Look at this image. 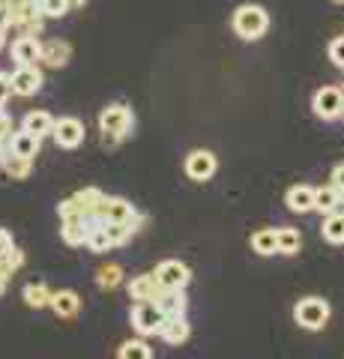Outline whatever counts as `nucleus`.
<instances>
[{"label": "nucleus", "instance_id": "35", "mask_svg": "<svg viewBox=\"0 0 344 359\" xmlns=\"http://www.w3.org/2000/svg\"><path fill=\"white\" fill-rule=\"evenodd\" d=\"M9 135H13V117H9L6 111L0 108V144L9 141Z\"/></svg>", "mask_w": 344, "mask_h": 359}, {"label": "nucleus", "instance_id": "27", "mask_svg": "<svg viewBox=\"0 0 344 359\" xmlns=\"http://www.w3.org/2000/svg\"><path fill=\"white\" fill-rule=\"evenodd\" d=\"M30 168H33V159H25V156H13V153H6V159H4V171L9 180H25L30 174Z\"/></svg>", "mask_w": 344, "mask_h": 359}, {"label": "nucleus", "instance_id": "21", "mask_svg": "<svg viewBox=\"0 0 344 359\" xmlns=\"http://www.w3.org/2000/svg\"><path fill=\"white\" fill-rule=\"evenodd\" d=\"M162 339L165 341H168V344H183L186 339H188V335H192V327H188V323H186V318H171V320H165V327H162Z\"/></svg>", "mask_w": 344, "mask_h": 359}, {"label": "nucleus", "instance_id": "45", "mask_svg": "<svg viewBox=\"0 0 344 359\" xmlns=\"http://www.w3.org/2000/svg\"><path fill=\"white\" fill-rule=\"evenodd\" d=\"M332 4H344V0H332Z\"/></svg>", "mask_w": 344, "mask_h": 359}, {"label": "nucleus", "instance_id": "16", "mask_svg": "<svg viewBox=\"0 0 344 359\" xmlns=\"http://www.w3.org/2000/svg\"><path fill=\"white\" fill-rule=\"evenodd\" d=\"M51 311L57 318H75L81 311V297L75 290H54L51 294Z\"/></svg>", "mask_w": 344, "mask_h": 359}, {"label": "nucleus", "instance_id": "1", "mask_svg": "<svg viewBox=\"0 0 344 359\" xmlns=\"http://www.w3.org/2000/svg\"><path fill=\"white\" fill-rule=\"evenodd\" d=\"M231 25H234V33L240 39L254 42V39H261L263 33L270 30V15H266V9L258 6V4H242V6H237Z\"/></svg>", "mask_w": 344, "mask_h": 359}, {"label": "nucleus", "instance_id": "34", "mask_svg": "<svg viewBox=\"0 0 344 359\" xmlns=\"http://www.w3.org/2000/svg\"><path fill=\"white\" fill-rule=\"evenodd\" d=\"M329 60L336 63L338 69H344V36H338V39L329 42Z\"/></svg>", "mask_w": 344, "mask_h": 359}, {"label": "nucleus", "instance_id": "29", "mask_svg": "<svg viewBox=\"0 0 344 359\" xmlns=\"http://www.w3.org/2000/svg\"><path fill=\"white\" fill-rule=\"evenodd\" d=\"M303 249V233L296 228H279V255H296Z\"/></svg>", "mask_w": 344, "mask_h": 359}, {"label": "nucleus", "instance_id": "2", "mask_svg": "<svg viewBox=\"0 0 344 359\" xmlns=\"http://www.w3.org/2000/svg\"><path fill=\"white\" fill-rule=\"evenodd\" d=\"M132 126H135V117H132V111H129L123 102L108 105V108H102V114H99V129H102L105 141H108V138H111V141L126 138Z\"/></svg>", "mask_w": 344, "mask_h": 359}, {"label": "nucleus", "instance_id": "36", "mask_svg": "<svg viewBox=\"0 0 344 359\" xmlns=\"http://www.w3.org/2000/svg\"><path fill=\"white\" fill-rule=\"evenodd\" d=\"M15 249V240H13V233H9L6 228H0V257H6L9 252Z\"/></svg>", "mask_w": 344, "mask_h": 359}, {"label": "nucleus", "instance_id": "40", "mask_svg": "<svg viewBox=\"0 0 344 359\" xmlns=\"http://www.w3.org/2000/svg\"><path fill=\"white\" fill-rule=\"evenodd\" d=\"M66 4H69V9H81V6L87 4V0H66Z\"/></svg>", "mask_w": 344, "mask_h": 359}, {"label": "nucleus", "instance_id": "20", "mask_svg": "<svg viewBox=\"0 0 344 359\" xmlns=\"http://www.w3.org/2000/svg\"><path fill=\"white\" fill-rule=\"evenodd\" d=\"M21 129H27L33 135H39V138H46V135L54 132V117L48 111H30V114L21 120Z\"/></svg>", "mask_w": 344, "mask_h": 359}, {"label": "nucleus", "instance_id": "3", "mask_svg": "<svg viewBox=\"0 0 344 359\" xmlns=\"http://www.w3.org/2000/svg\"><path fill=\"white\" fill-rule=\"evenodd\" d=\"M294 320L299 323L303 330H324L326 320H329V302L320 299V297H305L294 306Z\"/></svg>", "mask_w": 344, "mask_h": 359}, {"label": "nucleus", "instance_id": "6", "mask_svg": "<svg viewBox=\"0 0 344 359\" xmlns=\"http://www.w3.org/2000/svg\"><path fill=\"white\" fill-rule=\"evenodd\" d=\"M312 108L320 120H338L344 117V93L341 87H320L315 99H312Z\"/></svg>", "mask_w": 344, "mask_h": 359}, {"label": "nucleus", "instance_id": "31", "mask_svg": "<svg viewBox=\"0 0 344 359\" xmlns=\"http://www.w3.org/2000/svg\"><path fill=\"white\" fill-rule=\"evenodd\" d=\"M105 231H108V237L114 245H123L126 240H132V233H135L138 228L135 224H120V222H105Z\"/></svg>", "mask_w": 344, "mask_h": 359}, {"label": "nucleus", "instance_id": "14", "mask_svg": "<svg viewBox=\"0 0 344 359\" xmlns=\"http://www.w3.org/2000/svg\"><path fill=\"white\" fill-rule=\"evenodd\" d=\"M72 57V45L69 42H63V39H48V42H42V63L51 66V69H60V66H66Z\"/></svg>", "mask_w": 344, "mask_h": 359}, {"label": "nucleus", "instance_id": "12", "mask_svg": "<svg viewBox=\"0 0 344 359\" xmlns=\"http://www.w3.org/2000/svg\"><path fill=\"white\" fill-rule=\"evenodd\" d=\"M159 294H162V285H159L156 273H144V276H135L129 282V297L135 302H153Z\"/></svg>", "mask_w": 344, "mask_h": 359}, {"label": "nucleus", "instance_id": "43", "mask_svg": "<svg viewBox=\"0 0 344 359\" xmlns=\"http://www.w3.org/2000/svg\"><path fill=\"white\" fill-rule=\"evenodd\" d=\"M6 278H9V276L0 273V294H4V290H6Z\"/></svg>", "mask_w": 344, "mask_h": 359}, {"label": "nucleus", "instance_id": "38", "mask_svg": "<svg viewBox=\"0 0 344 359\" xmlns=\"http://www.w3.org/2000/svg\"><path fill=\"white\" fill-rule=\"evenodd\" d=\"M0 30H13V9L0 4Z\"/></svg>", "mask_w": 344, "mask_h": 359}, {"label": "nucleus", "instance_id": "4", "mask_svg": "<svg viewBox=\"0 0 344 359\" xmlns=\"http://www.w3.org/2000/svg\"><path fill=\"white\" fill-rule=\"evenodd\" d=\"M93 216L102 224L105 222H120V224H135V228H138V224L144 222V216L129 204L126 198H108V195H105V201L99 204V210L93 212Z\"/></svg>", "mask_w": 344, "mask_h": 359}, {"label": "nucleus", "instance_id": "32", "mask_svg": "<svg viewBox=\"0 0 344 359\" xmlns=\"http://www.w3.org/2000/svg\"><path fill=\"white\" fill-rule=\"evenodd\" d=\"M39 13L46 18H63L69 13V4L66 0H39Z\"/></svg>", "mask_w": 344, "mask_h": 359}, {"label": "nucleus", "instance_id": "28", "mask_svg": "<svg viewBox=\"0 0 344 359\" xmlns=\"http://www.w3.org/2000/svg\"><path fill=\"white\" fill-rule=\"evenodd\" d=\"M117 359H153V351H150V344H147V341L129 339V341L120 344Z\"/></svg>", "mask_w": 344, "mask_h": 359}, {"label": "nucleus", "instance_id": "39", "mask_svg": "<svg viewBox=\"0 0 344 359\" xmlns=\"http://www.w3.org/2000/svg\"><path fill=\"white\" fill-rule=\"evenodd\" d=\"M329 180H332V186H336L338 192L344 195V162H341V165H336V168H332V177H329Z\"/></svg>", "mask_w": 344, "mask_h": 359}, {"label": "nucleus", "instance_id": "10", "mask_svg": "<svg viewBox=\"0 0 344 359\" xmlns=\"http://www.w3.org/2000/svg\"><path fill=\"white\" fill-rule=\"evenodd\" d=\"M9 84H13V93L15 96H36L42 90V72L36 66H18V69L9 75Z\"/></svg>", "mask_w": 344, "mask_h": 359}, {"label": "nucleus", "instance_id": "13", "mask_svg": "<svg viewBox=\"0 0 344 359\" xmlns=\"http://www.w3.org/2000/svg\"><path fill=\"white\" fill-rule=\"evenodd\" d=\"M39 147H42V138L39 135H33V132H27V129L13 132L9 135V141H6V150L13 156H25V159H33V156L39 153Z\"/></svg>", "mask_w": 344, "mask_h": 359}, {"label": "nucleus", "instance_id": "44", "mask_svg": "<svg viewBox=\"0 0 344 359\" xmlns=\"http://www.w3.org/2000/svg\"><path fill=\"white\" fill-rule=\"evenodd\" d=\"M4 45H6V30H0V51H4Z\"/></svg>", "mask_w": 344, "mask_h": 359}, {"label": "nucleus", "instance_id": "26", "mask_svg": "<svg viewBox=\"0 0 344 359\" xmlns=\"http://www.w3.org/2000/svg\"><path fill=\"white\" fill-rule=\"evenodd\" d=\"M72 198L81 204V210H84V219H87V216H93V212L99 210V204H102V201H105V192H99V189L87 186V189H81V192H75Z\"/></svg>", "mask_w": 344, "mask_h": 359}, {"label": "nucleus", "instance_id": "23", "mask_svg": "<svg viewBox=\"0 0 344 359\" xmlns=\"http://www.w3.org/2000/svg\"><path fill=\"white\" fill-rule=\"evenodd\" d=\"M338 198H341V192L336 186H320V189H315V210L317 212H336V204H338Z\"/></svg>", "mask_w": 344, "mask_h": 359}, {"label": "nucleus", "instance_id": "15", "mask_svg": "<svg viewBox=\"0 0 344 359\" xmlns=\"http://www.w3.org/2000/svg\"><path fill=\"white\" fill-rule=\"evenodd\" d=\"M284 204H287V210H294V212H312L315 210V189L305 186V183L291 186L287 189V195H284Z\"/></svg>", "mask_w": 344, "mask_h": 359}, {"label": "nucleus", "instance_id": "8", "mask_svg": "<svg viewBox=\"0 0 344 359\" xmlns=\"http://www.w3.org/2000/svg\"><path fill=\"white\" fill-rule=\"evenodd\" d=\"M54 141H57V147L63 150H75L84 144V123L78 117H60L54 120Z\"/></svg>", "mask_w": 344, "mask_h": 359}, {"label": "nucleus", "instance_id": "33", "mask_svg": "<svg viewBox=\"0 0 344 359\" xmlns=\"http://www.w3.org/2000/svg\"><path fill=\"white\" fill-rule=\"evenodd\" d=\"M21 264H25V252H21L18 245H15V249L9 252L6 257H0V273H4V276H13L15 269H21Z\"/></svg>", "mask_w": 344, "mask_h": 359}, {"label": "nucleus", "instance_id": "30", "mask_svg": "<svg viewBox=\"0 0 344 359\" xmlns=\"http://www.w3.org/2000/svg\"><path fill=\"white\" fill-rule=\"evenodd\" d=\"M87 249H90V252H108V249H114V243H111L105 224H96V228H90V233H87Z\"/></svg>", "mask_w": 344, "mask_h": 359}, {"label": "nucleus", "instance_id": "42", "mask_svg": "<svg viewBox=\"0 0 344 359\" xmlns=\"http://www.w3.org/2000/svg\"><path fill=\"white\" fill-rule=\"evenodd\" d=\"M336 212H341V216H344V195L338 198V204H336Z\"/></svg>", "mask_w": 344, "mask_h": 359}, {"label": "nucleus", "instance_id": "24", "mask_svg": "<svg viewBox=\"0 0 344 359\" xmlns=\"http://www.w3.org/2000/svg\"><path fill=\"white\" fill-rule=\"evenodd\" d=\"M320 233H324L326 243L341 245L344 243V216H341V212H329V216L324 219V228H320Z\"/></svg>", "mask_w": 344, "mask_h": 359}, {"label": "nucleus", "instance_id": "41", "mask_svg": "<svg viewBox=\"0 0 344 359\" xmlns=\"http://www.w3.org/2000/svg\"><path fill=\"white\" fill-rule=\"evenodd\" d=\"M6 153H9V150L4 147V144H0V168H4V159H6Z\"/></svg>", "mask_w": 344, "mask_h": 359}, {"label": "nucleus", "instance_id": "7", "mask_svg": "<svg viewBox=\"0 0 344 359\" xmlns=\"http://www.w3.org/2000/svg\"><path fill=\"white\" fill-rule=\"evenodd\" d=\"M156 278H159V285L162 290H186V285L192 282V273H188V266L183 261H162L156 266Z\"/></svg>", "mask_w": 344, "mask_h": 359}, {"label": "nucleus", "instance_id": "9", "mask_svg": "<svg viewBox=\"0 0 344 359\" xmlns=\"http://www.w3.org/2000/svg\"><path fill=\"white\" fill-rule=\"evenodd\" d=\"M216 168H219V162L209 150H192L186 156V174H188V180H195V183L209 180L216 174Z\"/></svg>", "mask_w": 344, "mask_h": 359}, {"label": "nucleus", "instance_id": "19", "mask_svg": "<svg viewBox=\"0 0 344 359\" xmlns=\"http://www.w3.org/2000/svg\"><path fill=\"white\" fill-rule=\"evenodd\" d=\"M252 249L261 257H270L279 252V228H261L258 233H252Z\"/></svg>", "mask_w": 344, "mask_h": 359}, {"label": "nucleus", "instance_id": "22", "mask_svg": "<svg viewBox=\"0 0 344 359\" xmlns=\"http://www.w3.org/2000/svg\"><path fill=\"white\" fill-rule=\"evenodd\" d=\"M21 297H25V302H27L30 309H46V306H51V290H48L46 282H30V285H25Z\"/></svg>", "mask_w": 344, "mask_h": 359}, {"label": "nucleus", "instance_id": "25", "mask_svg": "<svg viewBox=\"0 0 344 359\" xmlns=\"http://www.w3.org/2000/svg\"><path fill=\"white\" fill-rule=\"evenodd\" d=\"M120 282H123V266H120V264H105V266H99L96 285L102 287V290H114Z\"/></svg>", "mask_w": 344, "mask_h": 359}, {"label": "nucleus", "instance_id": "11", "mask_svg": "<svg viewBox=\"0 0 344 359\" xmlns=\"http://www.w3.org/2000/svg\"><path fill=\"white\" fill-rule=\"evenodd\" d=\"M9 54H13V60L18 66H36L42 57V42L36 36H18L13 42V48H9Z\"/></svg>", "mask_w": 344, "mask_h": 359}, {"label": "nucleus", "instance_id": "18", "mask_svg": "<svg viewBox=\"0 0 344 359\" xmlns=\"http://www.w3.org/2000/svg\"><path fill=\"white\" fill-rule=\"evenodd\" d=\"M87 233H90L87 219H63L60 224V237L66 245H87Z\"/></svg>", "mask_w": 344, "mask_h": 359}, {"label": "nucleus", "instance_id": "37", "mask_svg": "<svg viewBox=\"0 0 344 359\" xmlns=\"http://www.w3.org/2000/svg\"><path fill=\"white\" fill-rule=\"evenodd\" d=\"M9 96H13V84H9V75L6 72H0V108L6 105Z\"/></svg>", "mask_w": 344, "mask_h": 359}, {"label": "nucleus", "instance_id": "17", "mask_svg": "<svg viewBox=\"0 0 344 359\" xmlns=\"http://www.w3.org/2000/svg\"><path fill=\"white\" fill-rule=\"evenodd\" d=\"M156 306L162 309L165 318H186V297H183V290H162V294L153 299Z\"/></svg>", "mask_w": 344, "mask_h": 359}, {"label": "nucleus", "instance_id": "5", "mask_svg": "<svg viewBox=\"0 0 344 359\" xmlns=\"http://www.w3.org/2000/svg\"><path fill=\"white\" fill-rule=\"evenodd\" d=\"M165 314L156 302H135L132 309V327H135L141 335H159L162 327H165Z\"/></svg>", "mask_w": 344, "mask_h": 359}]
</instances>
